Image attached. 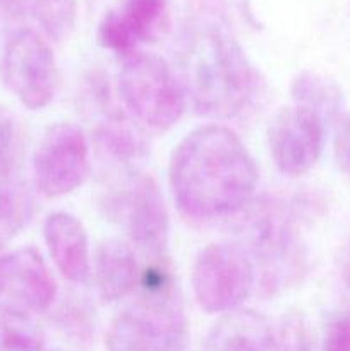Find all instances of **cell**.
<instances>
[{"mask_svg": "<svg viewBox=\"0 0 350 351\" xmlns=\"http://www.w3.org/2000/svg\"><path fill=\"white\" fill-rule=\"evenodd\" d=\"M57 298V283L41 254L33 247L0 257V307L41 314Z\"/></svg>", "mask_w": 350, "mask_h": 351, "instance_id": "cell-11", "label": "cell"}, {"mask_svg": "<svg viewBox=\"0 0 350 351\" xmlns=\"http://www.w3.org/2000/svg\"><path fill=\"white\" fill-rule=\"evenodd\" d=\"M268 147L283 175L307 173L323 154L325 119L305 106H283L268 125Z\"/></svg>", "mask_w": 350, "mask_h": 351, "instance_id": "cell-10", "label": "cell"}, {"mask_svg": "<svg viewBox=\"0 0 350 351\" xmlns=\"http://www.w3.org/2000/svg\"><path fill=\"white\" fill-rule=\"evenodd\" d=\"M290 95L295 105L305 106L323 119L336 115L342 103V93L335 81L309 71L302 72L292 81Z\"/></svg>", "mask_w": 350, "mask_h": 351, "instance_id": "cell-17", "label": "cell"}, {"mask_svg": "<svg viewBox=\"0 0 350 351\" xmlns=\"http://www.w3.org/2000/svg\"><path fill=\"white\" fill-rule=\"evenodd\" d=\"M51 351H60V350H51Z\"/></svg>", "mask_w": 350, "mask_h": 351, "instance_id": "cell-26", "label": "cell"}, {"mask_svg": "<svg viewBox=\"0 0 350 351\" xmlns=\"http://www.w3.org/2000/svg\"><path fill=\"white\" fill-rule=\"evenodd\" d=\"M0 351H45V335L34 315L0 307Z\"/></svg>", "mask_w": 350, "mask_h": 351, "instance_id": "cell-19", "label": "cell"}, {"mask_svg": "<svg viewBox=\"0 0 350 351\" xmlns=\"http://www.w3.org/2000/svg\"><path fill=\"white\" fill-rule=\"evenodd\" d=\"M137 287L110 324L106 351H189L184 302L167 257L151 261Z\"/></svg>", "mask_w": 350, "mask_h": 351, "instance_id": "cell-3", "label": "cell"}, {"mask_svg": "<svg viewBox=\"0 0 350 351\" xmlns=\"http://www.w3.org/2000/svg\"><path fill=\"white\" fill-rule=\"evenodd\" d=\"M93 280L100 300L112 304L132 293L139 281L137 261L132 247L119 239L100 243L95 254Z\"/></svg>", "mask_w": 350, "mask_h": 351, "instance_id": "cell-15", "label": "cell"}, {"mask_svg": "<svg viewBox=\"0 0 350 351\" xmlns=\"http://www.w3.org/2000/svg\"><path fill=\"white\" fill-rule=\"evenodd\" d=\"M3 82L30 110H41L54 99L58 71L54 51L31 27L16 31L7 41L2 60Z\"/></svg>", "mask_w": 350, "mask_h": 351, "instance_id": "cell-9", "label": "cell"}, {"mask_svg": "<svg viewBox=\"0 0 350 351\" xmlns=\"http://www.w3.org/2000/svg\"><path fill=\"white\" fill-rule=\"evenodd\" d=\"M321 351H350V314H342L329 322Z\"/></svg>", "mask_w": 350, "mask_h": 351, "instance_id": "cell-23", "label": "cell"}, {"mask_svg": "<svg viewBox=\"0 0 350 351\" xmlns=\"http://www.w3.org/2000/svg\"><path fill=\"white\" fill-rule=\"evenodd\" d=\"M43 237L58 273L74 285H86L91 276L88 233L69 213H51L43 223Z\"/></svg>", "mask_w": 350, "mask_h": 351, "instance_id": "cell-13", "label": "cell"}, {"mask_svg": "<svg viewBox=\"0 0 350 351\" xmlns=\"http://www.w3.org/2000/svg\"><path fill=\"white\" fill-rule=\"evenodd\" d=\"M335 160L340 170L350 178V113L340 117L336 122Z\"/></svg>", "mask_w": 350, "mask_h": 351, "instance_id": "cell-24", "label": "cell"}, {"mask_svg": "<svg viewBox=\"0 0 350 351\" xmlns=\"http://www.w3.org/2000/svg\"><path fill=\"white\" fill-rule=\"evenodd\" d=\"M242 247L261 273V283L268 290L285 287L299 278L304 267V247L301 242L294 211L277 199H263L244 219Z\"/></svg>", "mask_w": 350, "mask_h": 351, "instance_id": "cell-4", "label": "cell"}, {"mask_svg": "<svg viewBox=\"0 0 350 351\" xmlns=\"http://www.w3.org/2000/svg\"><path fill=\"white\" fill-rule=\"evenodd\" d=\"M55 324L62 335L78 348H88L95 335V322L89 305L82 298H67L55 311Z\"/></svg>", "mask_w": 350, "mask_h": 351, "instance_id": "cell-21", "label": "cell"}, {"mask_svg": "<svg viewBox=\"0 0 350 351\" xmlns=\"http://www.w3.org/2000/svg\"><path fill=\"white\" fill-rule=\"evenodd\" d=\"M278 351H312L314 338L307 321L301 314H288L275 331Z\"/></svg>", "mask_w": 350, "mask_h": 351, "instance_id": "cell-22", "label": "cell"}, {"mask_svg": "<svg viewBox=\"0 0 350 351\" xmlns=\"http://www.w3.org/2000/svg\"><path fill=\"white\" fill-rule=\"evenodd\" d=\"M9 2L16 9L33 16L51 40H64L74 29L78 0H9Z\"/></svg>", "mask_w": 350, "mask_h": 351, "instance_id": "cell-18", "label": "cell"}, {"mask_svg": "<svg viewBox=\"0 0 350 351\" xmlns=\"http://www.w3.org/2000/svg\"><path fill=\"white\" fill-rule=\"evenodd\" d=\"M170 189L177 208L194 221L232 218L249 206L259 171L230 127L206 123L189 132L172 153Z\"/></svg>", "mask_w": 350, "mask_h": 351, "instance_id": "cell-1", "label": "cell"}, {"mask_svg": "<svg viewBox=\"0 0 350 351\" xmlns=\"http://www.w3.org/2000/svg\"><path fill=\"white\" fill-rule=\"evenodd\" d=\"M34 215V199L24 178L0 182V242L19 235Z\"/></svg>", "mask_w": 350, "mask_h": 351, "instance_id": "cell-16", "label": "cell"}, {"mask_svg": "<svg viewBox=\"0 0 350 351\" xmlns=\"http://www.w3.org/2000/svg\"><path fill=\"white\" fill-rule=\"evenodd\" d=\"M167 26L168 0H124L119 10L105 14L96 38L100 47L124 58L139 43L158 40Z\"/></svg>", "mask_w": 350, "mask_h": 351, "instance_id": "cell-12", "label": "cell"}, {"mask_svg": "<svg viewBox=\"0 0 350 351\" xmlns=\"http://www.w3.org/2000/svg\"><path fill=\"white\" fill-rule=\"evenodd\" d=\"M178 69L196 113L208 119H235L259 93V74L239 41L218 24L202 23L185 33Z\"/></svg>", "mask_w": 350, "mask_h": 351, "instance_id": "cell-2", "label": "cell"}, {"mask_svg": "<svg viewBox=\"0 0 350 351\" xmlns=\"http://www.w3.org/2000/svg\"><path fill=\"white\" fill-rule=\"evenodd\" d=\"M119 93L139 122L154 130H167L182 119L187 95L180 79L163 58L134 51L124 57Z\"/></svg>", "mask_w": 350, "mask_h": 351, "instance_id": "cell-5", "label": "cell"}, {"mask_svg": "<svg viewBox=\"0 0 350 351\" xmlns=\"http://www.w3.org/2000/svg\"><path fill=\"white\" fill-rule=\"evenodd\" d=\"M202 351H278L275 329L250 308L226 312L209 329Z\"/></svg>", "mask_w": 350, "mask_h": 351, "instance_id": "cell-14", "label": "cell"}, {"mask_svg": "<svg viewBox=\"0 0 350 351\" xmlns=\"http://www.w3.org/2000/svg\"><path fill=\"white\" fill-rule=\"evenodd\" d=\"M89 171V144L72 122H57L41 134L33 154V184L47 199L81 187Z\"/></svg>", "mask_w": 350, "mask_h": 351, "instance_id": "cell-8", "label": "cell"}, {"mask_svg": "<svg viewBox=\"0 0 350 351\" xmlns=\"http://www.w3.org/2000/svg\"><path fill=\"white\" fill-rule=\"evenodd\" d=\"M26 141L19 119L0 105V182L23 178Z\"/></svg>", "mask_w": 350, "mask_h": 351, "instance_id": "cell-20", "label": "cell"}, {"mask_svg": "<svg viewBox=\"0 0 350 351\" xmlns=\"http://www.w3.org/2000/svg\"><path fill=\"white\" fill-rule=\"evenodd\" d=\"M256 283V267L249 254L235 243H211L199 252L192 266V291L208 314L240 308Z\"/></svg>", "mask_w": 350, "mask_h": 351, "instance_id": "cell-7", "label": "cell"}, {"mask_svg": "<svg viewBox=\"0 0 350 351\" xmlns=\"http://www.w3.org/2000/svg\"><path fill=\"white\" fill-rule=\"evenodd\" d=\"M343 278H345L347 283L350 285V250H349V254H347L345 264H343Z\"/></svg>", "mask_w": 350, "mask_h": 351, "instance_id": "cell-25", "label": "cell"}, {"mask_svg": "<svg viewBox=\"0 0 350 351\" xmlns=\"http://www.w3.org/2000/svg\"><path fill=\"white\" fill-rule=\"evenodd\" d=\"M103 208L141 252L151 261L163 259L170 225L163 195L151 175L124 168L120 180L106 192Z\"/></svg>", "mask_w": 350, "mask_h": 351, "instance_id": "cell-6", "label": "cell"}]
</instances>
